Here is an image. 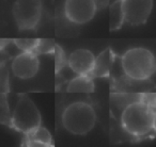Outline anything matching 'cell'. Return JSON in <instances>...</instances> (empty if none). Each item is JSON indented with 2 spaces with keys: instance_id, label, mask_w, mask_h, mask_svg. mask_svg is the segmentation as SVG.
<instances>
[{
  "instance_id": "cell-9",
  "label": "cell",
  "mask_w": 156,
  "mask_h": 147,
  "mask_svg": "<svg viewBox=\"0 0 156 147\" xmlns=\"http://www.w3.org/2000/svg\"><path fill=\"white\" fill-rule=\"evenodd\" d=\"M95 56L89 49L79 48L69 54V67L76 75H91L95 64Z\"/></svg>"
},
{
  "instance_id": "cell-15",
  "label": "cell",
  "mask_w": 156,
  "mask_h": 147,
  "mask_svg": "<svg viewBox=\"0 0 156 147\" xmlns=\"http://www.w3.org/2000/svg\"><path fill=\"white\" fill-rule=\"evenodd\" d=\"M56 49V45L51 39H40L35 53H50Z\"/></svg>"
},
{
  "instance_id": "cell-13",
  "label": "cell",
  "mask_w": 156,
  "mask_h": 147,
  "mask_svg": "<svg viewBox=\"0 0 156 147\" xmlns=\"http://www.w3.org/2000/svg\"><path fill=\"white\" fill-rule=\"evenodd\" d=\"M125 22L123 7L121 0H117L109 8V30L117 31Z\"/></svg>"
},
{
  "instance_id": "cell-5",
  "label": "cell",
  "mask_w": 156,
  "mask_h": 147,
  "mask_svg": "<svg viewBox=\"0 0 156 147\" xmlns=\"http://www.w3.org/2000/svg\"><path fill=\"white\" fill-rule=\"evenodd\" d=\"M42 0H16L13 5V18L20 30H32L42 16Z\"/></svg>"
},
{
  "instance_id": "cell-16",
  "label": "cell",
  "mask_w": 156,
  "mask_h": 147,
  "mask_svg": "<svg viewBox=\"0 0 156 147\" xmlns=\"http://www.w3.org/2000/svg\"><path fill=\"white\" fill-rule=\"evenodd\" d=\"M55 54H56V73H58L65 64V59L64 53H63L62 49L59 46L56 45V49H55Z\"/></svg>"
},
{
  "instance_id": "cell-2",
  "label": "cell",
  "mask_w": 156,
  "mask_h": 147,
  "mask_svg": "<svg viewBox=\"0 0 156 147\" xmlns=\"http://www.w3.org/2000/svg\"><path fill=\"white\" fill-rule=\"evenodd\" d=\"M121 67L124 75L136 81L150 78L156 69V60L149 49L135 47L126 50L121 58Z\"/></svg>"
},
{
  "instance_id": "cell-14",
  "label": "cell",
  "mask_w": 156,
  "mask_h": 147,
  "mask_svg": "<svg viewBox=\"0 0 156 147\" xmlns=\"http://www.w3.org/2000/svg\"><path fill=\"white\" fill-rule=\"evenodd\" d=\"M40 39H14L15 46L22 51H33L35 52Z\"/></svg>"
},
{
  "instance_id": "cell-3",
  "label": "cell",
  "mask_w": 156,
  "mask_h": 147,
  "mask_svg": "<svg viewBox=\"0 0 156 147\" xmlns=\"http://www.w3.org/2000/svg\"><path fill=\"white\" fill-rule=\"evenodd\" d=\"M96 124V113L91 104L77 101L65 107L62 113V125L74 135H86Z\"/></svg>"
},
{
  "instance_id": "cell-12",
  "label": "cell",
  "mask_w": 156,
  "mask_h": 147,
  "mask_svg": "<svg viewBox=\"0 0 156 147\" xmlns=\"http://www.w3.org/2000/svg\"><path fill=\"white\" fill-rule=\"evenodd\" d=\"M94 89V82L90 75H78L69 82L66 91L69 93H92Z\"/></svg>"
},
{
  "instance_id": "cell-6",
  "label": "cell",
  "mask_w": 156,
  "mask_h": 147,
  "mask_svg": "<svg viewBox=\"0 0 156 147\" xmlns=\"http://www.w3.org/2000/svg\"><path fill=\"white\" fill-rule=\"evenodd\" d=\"M98 11L95 0H65L64 15L75 25H85L93 19Z\"/></svg>"
},
{
  "instance_id": "cell-11",
  "label": "cell",
  "mask_w": 156,
  "mask_h": 147,
  "mask_svg": "<svg viewBox=\"0 0 156 147\" xmlns=\"http://www.w3.org/2000/svg\"><path fill=\"white\" fill-rule=\"evenodd\" d=\"M112 65V51L107 48L98 54L95 59L94 68L91 73L92 77H107L109 76Z\"/></svg>"
},
{
  "instance_id": "cell-8",
  "label": "cell",
  "mask_w": 156,
  "mask_h": 147,
  "mask_svg": "<svg viewBox=\"0 0 156 147\" xmlns=\"http://www.w3.org/2000/svg\"><path fill=\"white\" fill-rule=\"evenodd\" d=\"M40 61L37 53L33 51H22L13 59L11 68L15 77L20 79H30L39 71Z\"/></svg>"
},
{
  "instance_id": "cell-7",
  "label": "cell",
  "mask_w": 156,
  "mask_h": 147,
  "mask_svg": "<svg viewBox=\"0 0 156 147\" xmlns=\"http://www.w3.org/2000/svg\"><path fill=\"white\" fill-rule=\"evenodd\" d=\"M125 22L130 26H140L147 22L153 9V0H121Z\"/></svg>"
},
{
  "instance_id": "cell-4",
  "label": "cell",
  "mask_w": 156,
  "mask_h": 147,
  "mask_svg": "<svg viewBox=\"0 0 156 147\" xmlns=\"http://www.w3.org/2000/svg\"><path fill=\"white\" fill-rule=\"evenodd\" d=\"M12 126L26 133L41 126V113L35 104L27 95H20L11 117Z\"/></svg>"
},
{
  "instance_id": "cell-10",
  "label": "cell",
  "mask_w": 156,
  "mask_h": 147,
  "mask_svg": "<svg viewBox=\"0 0 156 147\" xmlns=\"http://www.w3.org/2000/svg\"><path fill=\"white\" fill-rule=\"evenodd\" d=\"M25 143L28 146H52V138L42 126L25 133Z\"/></svg>"
},
{
  "instance_id": "cell-1",
  "label": "cell",
  "mask_w": 156,
  "mask_h": 147,
  "mask_svg": "<svg viewBox=\"0 0 156 147\" xmlns=\"http://www.w3.org/2000/svg\"><path fill=\"white\" fill-rule=\"evenodd\" d=\"M121 125L128 134L142 138L156 128V111L147 101H134L122 112Z\"/></svg>"
}]
</instances>
